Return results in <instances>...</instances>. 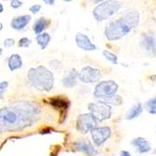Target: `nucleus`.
Returning a JSON list of instances; mask_svg holds the SVG:
<instances>
[{
  "label": "nucleus",
  "mask_w": 156,
  "mask_h": 156,
  "mask_svg": "<svg viewBox=\"0 0 156 156\" xmlns=\"http://www.w3.org/2000/svg\"><path fill=\"white\" fill-rule=\"evenodd\" d=\"M40 112L37 103L20 101L0 110L1 131L16 132L33 125Z\"/></svg>",
  "instance_id": "obj_1"
},
{
  "label": "nucleus",
  "mask_w": 156,
  "mask_h": 156,
  "mask_svg": "<svg viewBox=\"0 0 156 156\" xmlns=\"http://www.w3.org/2000/svg\"><path fill=\"white\" fill-rule=\"evenodd\" d=\"M139 13L135 9L127 10L117 19L110 21L105 27V37L109 41H115L126 36L138 24Z\"/></svg>",
  "instance_id": "obj_2"
},
{
  "label": "nucleus",
  "mask_w": 156,
  "mask_h": 156,
  "mask_svg": "<svg viewBox=\"0 0 156 156\" xmlns=\"http://www.w3.org/2000/svg\"><path fill=\"white\" fill-rule=\"evenodd\" d=\"M28 81L36 90L40 92H50L53 88L54 79L52 73L45 66L30 68L27 73Z\"/></svg>",
  "instance_id": "obj_3"
},
{
  "label": "nucleus",
  "mask_w": 156,
  "mask_h": 156,
  "mask_svg": "<svg viewBox=\"0 0 156 156\" xmlns=\"http://www.w3.org/2000/svg\"><path fill=\"white\" fill-rule=\"evenodd\" d=\"M120 8L121 4L118 1H104L94 9L93 15L96 21L101 22L111 17L120 9Z\"/></svg>",
  "instance_id": "obj_4"
},
{
  "label": "nucleus",
  "mask_w": 156,
  "mask_h": 156,
  "mask_svg": "<svg viewBox=\"0 0 156 156\" xmlns=\"http://www.w3.org/2000/svg\"><path fill=\"white\" fill-rule=\"evenodd\" d=\"M88 109L90 110L91 114H93L94 118L99 122H103L111 117V108L104 101H96L94 103H90L88 105Z\"/></svg>",
  "instance_id": "obj_5"
},
{
  "label": "nucleus",
  "mask_w": 156,
  "mask_h": 156,
  "mask_svg": "<svg viewBox=\"0 0 156 156\" xmlns=\"http://www.w3.org/2000/svg\"><path fill=\"white\" fill-rule=\"evenodd\" d=\"M118 84L114 80H103L99 82L94 91V96L96 98H107L116 94Z\"/></svg>",
  "instance_id": "obj_6"
},
{
  "label": "nucleus",
  "mask_w": 156,
  "mask_h": 156,
  "mask_svg": "<svg viewBox=\"0 0 156 156\" xmlns=\"http://www.w3.org/2000/svg\"><path fill=\"white\" fill-rule=\"evenodd\" d=\"M97 120L91 113H83L77 118V130L81 134H87L96 128Z\"/></svg>",
  "instance_id": "obj_7"
},
{
  "label": "nucleus",
  "mask_w": 156,
  "mask_h": 156,
  "mask_svg": "<svg viewBox=\"0 0 156 156\" xmlns=\"http://www.w3.org/2000/svg\"><path fill=\"white\" fill-rule=\"evenodd\" d=\"M101 77V71L92 66H84L79 73V79L84 83H94L99 80Z\"/></svg>",
  "instance_id": "obj_8"
},
{
  "label": "nucleus",
  "mask_w": 156,
  "mask_h": 156,
  "mask_svg": "<svg viewBox=\"0 0 156 156\" xmlns=\"http://www.w3.org/2000/svg\"><path fill=\"white\" fill-rule=\"evenodd\" d=\"M91 135H92L94 143L96 146H101L110 137L111 130L108 126L96 127V128H94L91 132Z\"/></svg>",
  "instance_id": "obj_9"
},
{
  "label": "nucleus",
  "mask_w": 156,
  "mask_h": 156,
  "mask_svg": "<svg viewBox=\"0 0 156 156\" xmlns=\"http://www.w3.org/2000/svg\"><path fill=\"white\" fill-rule=\"evenodd\" d=\"M141 46L148 52L156 55V39L151 33H144L142 35Z\"/></svg>",
  "instance_id": "obj_10"
},
{
  "label": "nucleus",
  "mask_w": 156,
  "mask_h": 156,
  "mask_svg": "<svg viewBox=\"0 0 156 156\" xmlns=\"http://www.w3.org/2000/svg\"><path fill=\"white\" fill-rule=\"evenodd\" d=\"M75 40H76V44L77 46L84 51H93L96 49V46L94 44H93L89 37L86 36L85 34L82 33H78L75 37Z\"/></svg>",
  "instance_id": "obj_11"
},
{
  "label": "nucleus",
  "mask_w": 156,
  "mask_h": 156,
  "mask_svg": "<svg viewBox=\"0 0 156 156\" xmlns=\"http://www.w3.org/2000/svg\"><path fill=\"white\" fill-rule=\"evenodd\" d=\"M74 148L76 151H82L88 156H94L96 154V150L93 146V144L88 140H80L74 144Z\"/></svg>",
  "instance_id": "obj_12"
},
{
  "label": "nucleus",
  "mask_w": 156,
  "mask_h": 156,
  "mask_svg": "<svg viewBox=\"0 0 156 156\" xmlns=\"http://www.w3.org/2000/svg\"><path fill=\"white\" fill-rule=\"evenodd\" d=\"M79 78V73L75 68L70 69L67 71L63 78V85L66 88H72L74 87L77 83V79Z\"/></svg>",
  "instance_id": "obj_13"
},
{
  "label": "nucleus",
  "mask_w": 156,
  "mask_h": 156,
  "mask_svg": "<svg viewBox=\"0 0 156 156\" xmlns=\"http://www.w3.org/2000/svg\"><path fill=\"white\" fill-rule=\"evenodd\" d=\"M132 145L138 153H145L151 151V144L144 137H136L132 140Z\"/></svg>",
  "instance_id": "obj_14"
},
{
  "label": "nucleus",
  "mask_w": 156,
  "mask_h": 156,
  "mask_svg": "<svg viewBox=\"0 0 156 156\" xmlns=\"http://www.w3.org/2000/svg\"><path fill=\"white\" fill-rule=\"evenodd\" d=\"M31 20V16L30 15H22V16H18L15 17L10 23V25L13 29L15 30H23V28L29 23Z\"/></svg>",
  "instance_id": "obj_15"
},
{
  "label": "nucleus",
  "mask_w": 156,
  "mask_h": 156,
  "mask_svg": "<svg viewBox=\"0 0 156 156\" xmlns=\"http://www.w3.org/2000/svg\"><path fill=\"white\" fill-rule=\"evenodd\" d=\"M22 66H23V61L19 54L14 53L9 56V58L8 60V66L10 71H14V70L21 68Z\"/></svg>",
  "instance_id": "obj_16"
},
{
  "label": "nucleus",
  "mask_w": 156,
  "mask_h": 156,
  "mask_svg": "<svg viewBox=\"0 0 156 156\" xmlns=\"http://www.w3.org/2000/svg\"><path fill=\"white\" fill-rule=\"evenodd\" d=\"M49 23H50V21H48L44 17H41L38 20H37L33 26V30L35 34H37V36L40 35L48 27Z\"/></svg>",
  "instance_id": "obj_17"
},
{
  "label": "nucleus",
  "mask_w": 156,
  "mask_h": 156,
  "mask_svg": "<svg viewBox=\"0 0 156 156\" xmlns=\"http://www.w3.org/2000/svg\"><path fill=\"white\" fill-rule=\"evenodd\" d=\"M50 103L56 108L61 110H66L69 107V101L67 99L61 98V97H55L51 98L50 100Z\"/></svg>",
  "instance_id": "obj_18"
},
{
  "label": "nucleus",
  "mask_w": 156,
  "mask_h": 156,
  "mask_svg": "<svg viewBox=\"0 0 156 156\" xmlns=\"http://www.w3.org/2000/svg\"><path fill=\"white\" fill-rule=\"evenodd\" d=\"M142 104L141 103H137L131 109L130 111L127 113V115H126V119L127 120H133L135 118H137L140 114H141V112H142Z\"/></svg>",
  "instance_id": "obj_19"
},
{
  "label": "nucleus",
  "mask_w": 156,
  "mask_h": 156,
  "mask_svg": "<svg viewBox=\"0 0 156 156\" xmlns=\"http://www.w3.org/2000/svg\"><path fill=\"white\" fill-rule=\"evenodd\" d=\"M36 39L37 41V44L41 47V50H45L51 41V36L48 33H42L37 36Z\"/></svg>",
  "instance_id": "obj_20"
},
{
  "label": "nucleus",
  "mask_w": 156,
  "mask_h": 156,
  "mask_svg": "<svg viewBox=\"0 0 156 156\" xmlns=\"http://www.w3.org/2000/svg\"><path fill=\"white\" fill-rule=\"evenodd\" d=\"M103 101L108 105H113V106H120L122 104V98L121 95L119 94H114L112 96H109V97H107V98H104Z\"/></svg>",
  "instance_id": "obj_21"
},
{
  "label": "nucleus",
  "mask_w": 156,
  "mask_h": 156,
  "mask_svg": "<svg viewBox=\"0 0 156 156\" xmlns=\"http://www.w3.org/2000/svg\"><path fill=\"white\" fill-rule=\"evenodd\" d=\"M145 108L150 114H156V96L149 99L145 103Z\"/></svg>",
  "instance_id": "obj_22"
},
{
  "label": "nucleus",
  "mask_w": 156,
  "mask_h": 156,
  "mask_svg": "<svg viewBox=\"0 0 156 156\" xmlns=\"http://www.w3.org/2000/svg\"><path fill=\"white\" fill-rule=\"evenodd\" d=\"M103 55L105 56V58L107 60H108L109 62H111L113 65H117L118 64V56H116L114 53L108 51V50H105L103 51Z\"/></svg>",
  "instance_id": "obj_23"
},
{
  "label": "nucleus",
  "mask_w": 156,
  "mask_h": 156,
  "mask_svg": "<svg viewBox=\"0 0 156 156\" xmlns=\"http://www.w3.org/2000/svg\"><path fill=\"white\" fill-rule=\"evenodd\" d=\"M31 44V40L29 38H27V37H22L20 40H19V47L21 48H27V47H29Z\"/></svg>",
  "instance_id": "obj_24"
},
{
  "label": "nucleus",
  "mask_w": 156,
  "mask_h": 156,
  "mask_svg": "<svg viewBox=\"0 0 156 156\" xmlns=\"http://www.w3.org/2000/svg\"><path fill=\"white\" fill-rule=\"evenodd\" d=\"M9 86V82L8 81H2L0 83V94H1V98H3V95L6 93V90Z\"/></svg>",
  "instance_id": "obj_25"
},
{
  "label": "nucleus",
  "mask_w": 156,
  "mask_h": 156,
  "mask_svg": "<svg viewBox=\"0 0 156 156\" xmlns=\"http://www.w3.org/2000/svg\"><path fill=\"white\" fill-rule=\"evenodd\" d=\"M14 44H15V40L13 38H6L4 40V46L6 48H9V47L13 46Z\"/></svg>",
  "instance_id": "obj_26"
},
{
  "label": "nucleus",
  "mask_w": 156,
  "mask_h": 156,
  "mask_svg": "<svg viewBox=\"0 0 156 156\" xmlns=\"http://www.w3.org/2000/svg\"><path fill=\"white\" fill-rule=\"evenodd\" d=\"M22 1H19V0H12L10 1V6L13 8V9H18L22 6Z\"/></svg>",
  "instance_id": "obj_27"
},
{
  "label": "nucleus",
  "mask_w": 156,
  "mask_h": 156,
  "mask_svg": "<svg viewBox=\"0 0 156 156\" xmlns=\"http://www.w3.org/2000/svg\"><path fill=\"white\" fill-rule=\"evenodd\" d=\"M40 9H41V6L40 5H33V6L30 7L29 9H30V11L32 13H37L40 10Z\"/></svg>",
  "instance_id": "obj_28"
},
{
  "label": "nucleus",
  "mask_w": 156,
  "mask_h": 156,
  "mask_svg": "<svg viewBox=\"0 0 156 156\" xmlns=\"http://www.w3.org/2000/svg\"><path fill=\"white\" fill-rule=\"evenodd\" d=\"M121 156H131L130 152L127 151H121Z\"/></svg>",
  "instance_id": "obj_29"
},
{
  "label": "nucleus",
  "mask_w": 156,
  "mask_h": 156,
  "mask_svg": "<svg viewBox=\"0 0 156 156\" xmlns=\"http://www.w3.org/2000/svg\"><path fill=\"white\" fill-rule=\"evenodd\" d=\"M44 2H45L46 4H48V5H53V4H54V1H53V0H49V1H48V0H44Z\"/></svg>",
  "instance_id": "obj_30"
},
{
  "label": "nucleus",
  "mask_w": 156,
  "mask_h": 156,
  "mask_svg": "<svg viewBox=\"0 0 156 156\" xmlns=\"http://www.w3.org/2000/svg\"><path fill=\"white\" fill-rule=\"evenodd\" d=\"M0 12H3V5H0Z\"/></svg>",
  "instance_id": "obj_31"
},
{
  "label": "nucleus",
  "mask_w": 156,
  "mask_h": 156,
  "mask_svg": "<svg viewBox=\"0 0 156 156\" xmlns=\"http://www.w3.org/2000/svg\"><path fill=\"white\" fill-rule=\"evenodd\" d=\"M2 28H3V24L0 23V29H2Z\"/></svg>",
  "instance_id": "obj_32"
},
{
  "label": "nucleus",
  "mask_w": 156,
  "mask_h": 156,
  "mask_svg": "<svg viewBox=\"0 0 156 156\" xmlns=\"http://www.w3.org/2000/svg\"><path fill=\"white\" fill-rule=\"evenodd\" d=\"M153 153H154V154H156V149H155V150L153 151Z\"/></svg>",
  "instance_id": "obj_33"
}]
</instances>
